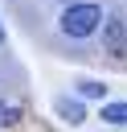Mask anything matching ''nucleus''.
Here are the masks:
<instances>
[{
  "label": "nucleus",
  "mask_w": 127,
  "mask_h": 132,
  "mask_svg": "<svg viewBox=\"0 0 127 132\" xmlns=\"http://www.w3.org/2000/svg\"><path fill=\"white\" fill-rule=\"evenodd\" d=\"M102 50H107V58H127V21L123 16H107V25H102Z\"/></svg>",
  "instance_id": "f03ea898"
},
{
  "label": "nucleus",
  "mask_w": 127,
  "mask_h": 132,
  "mask_svg": "<svg viewBox=\"0 0 127 132\" xmlns=\"http://www.w3.org/2000/svg\"><path fill=\"white\" fill-rule=\"evenodd\" d=\"M74 91H78L82 99H107V82H94V78H82Z\"/></svg>",
  "instance_id": "20e7f679"
},
{
  "label": "nucleus",
  "mask_w": 127,
  "mask_h": 132,
  "mask_svg": "<svg viewBox=\"0 0 127 132\" xmlns=\"http://www.w3.org/2000/svg\"><path fill=\"white\" fill-rule=\"evenodd\" d=\"M61 33L66 37H74V41H82V37H90L98 25H102V8L98 4H70L66 12H61Z\"/></svg>",
  "instance_id": "f257e3e1"
},
{
  "label": "nucleus",
  "mask_w": 127,
  "mask_h": 132,
  "mask_svg": "<svg viewBox=\"0 0 127 132\" xmlns=\"http://www.w3.org/2000/svg\"><path fill=\"white\" fill-rule=\"evenodd\" d=\"M53 107H57V116H61L66 124H82V120H86V107H82L78 99H57Z\"/></svg>",
  "instance_id": "7ed1b4c3"
},
{
  "label": "nucleus",
  "mask_w": 127,
  "mask_h": 132,
  "mask_svg": "<svg viewBox=\"0 0 127 132\" xmlns=\"http://www.w3.org/2000/svg\"><path fill=\"white\" fill-rule=\"evenodd\" d=\"M0 45H4V25H0Z\"/></svg>",
  "instance_id": "0eeeda50"
},
{
  "label": "nucleus",
  "mask_w": 127,
  "mask_h": 132,
  "mask_svg": "<svg viewBox=\"0 0 127 132\" xmlns=\"http://www.w3.org/2000/svg\"><path fill=\"white\" fill-rule=\"evenodd\" d=\"M12 124H20V107L0 99V128H12Z\"/></svg>",
  "instance_id": "423d86ee"
},
{
  "label": "nucleus",
  "mask_w": 127,
  "mask_h": 132,
  "mask_svg": "<svg viewBox=\"0 0 127 132\" xmlns=\"http://www.w3.org/2000/svg\"><path fill=\"white\" fill-rule=\"evenodd\" d=\"M102 124H127V103H102Z\"/></svg>",
  "instance_id": "39448f33"
}]
</instances>
